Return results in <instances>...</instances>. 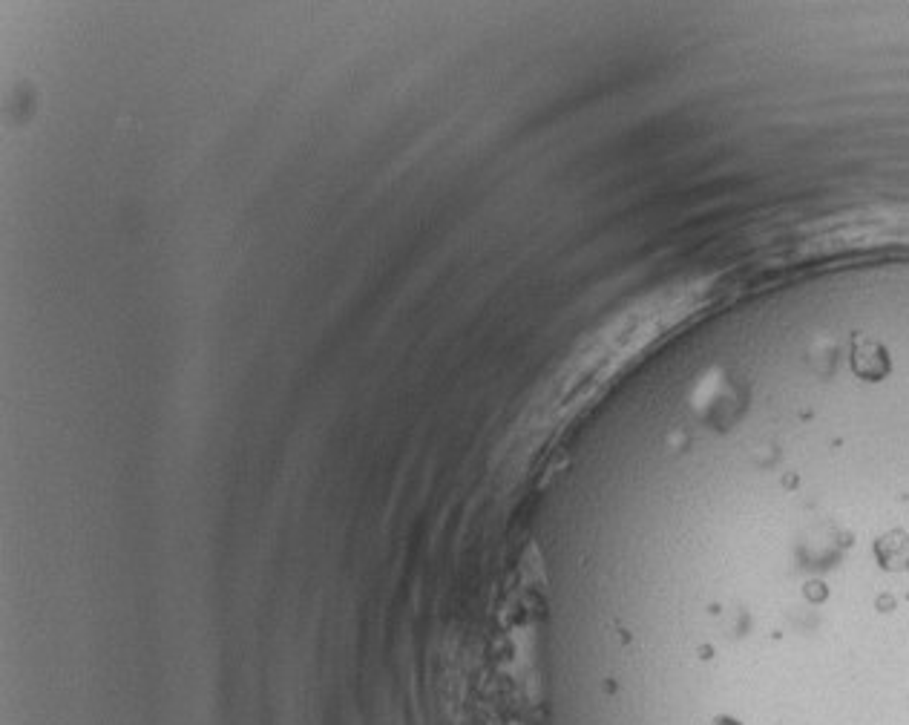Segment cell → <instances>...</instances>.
Instances as JSON below:
<instances>
[{
    "instance_id": "cell-1",
    "label": "cell",
    "mask_w": 909,
    "mask_h": 725,
    "mask_svg": "<svg viewBox=\"0 0 909 725\" xmlns=\"http://www.w3.org/2000/svg\"><path fill=\"white\" fill-rule=\"evenodd\" d=\"M881 559H884L889 567H907L909 562V544L904 538H886L881 541Z\"/></svg>"
},
{
    "instance_id": "cell-2",
    "label": "cell",
    "mask_w": 909,
    "mask_h": 725,
    "mask_svg": "<svg viewBox=\"0 0 909 725\" xmlns=\"http://www.w3.org/2000/svg\"><path fill=\"white\" fill-rule=\"evenodd\" d=\"M714 725H740V723H734V720H728V717H720V720H714Z\"/></svg>"
}]
</instances>
